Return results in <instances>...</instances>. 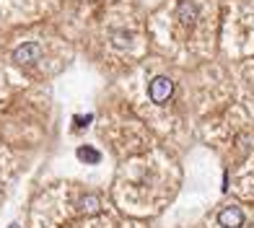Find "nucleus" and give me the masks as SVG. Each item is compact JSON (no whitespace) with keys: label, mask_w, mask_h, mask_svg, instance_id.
Listing matches in <instances>:
<instances>
[{"label":"nucleus","mask_w":254,"mask_h":228,"mask_svg":"<svg viewBox=\"0 0 254 228\" xmlns=\"http://www.w3.org/2000/svg\"><path fill=\"white\" fill-rule=\"evenodd\" d=\"M78 205H80V210H83L86 215H96V213L101 210V208H99V200H96L94 195H86V197H80V202H78Z\"/></svg>","instance_id":"3"},{"label":"nucleus","mask_w":254,"mask_h":228,"mask_svg":"<svg viewBox=\"0 0 254 228\" xmlns=\"http://www.w3.org/2000/svg\"><path fill=\"white\" fill-rule=\"evenodd\" d=\"M10 228H18V226H10Z\"/></svg>","instance_id":"5"},{"label":"nucleus","mask_w":254,"mask_h":228,"mask_svg":"<svg viewBox=\"0 0 254 228\" xmlns=\"http://www.w3.org/2000/svg\"><path fill=\"white\" fill-rule=\"evenodd\" d=\"M78 158H83V161H91V164H99V161H101V153L94 151V148H78Z\"/></svg>","instance_id":"4"},{"label":"nucleus","mask_w":254,"mask_h":228,"mask_svg":"<svg viewBox=\"0 0 254 228\" xmlns=\"http://www.w3.org/2000/svg\"><path fill=\"white\" fill-rule=\"evenodd\" d=\"M218 226H223V228H241V226H244V213H241V208H236V205L223 208L221 213H218Z\"/></svg>","instance_id":"2"},{"label":"nucleus","mask_w":254,"mask_h":228,"mask_svg":"<svg viewBox=\"0 0 254 228\" xmlns=\"http://www.w3.org/2000/svg\"><path fill=\"white\" fill-rule=\"evenodd\" d=\"M171 94H174V83L166 75H156L151 81V86H148V96H151L153 104H166L171 99Z\"/></svg>","instance_id":"1"}]
</instances>
